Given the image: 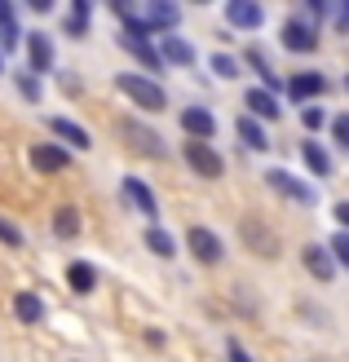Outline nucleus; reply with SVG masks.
Wrapping results in <instances>:
<instances>
[{"mask_svg":"<svg viewBox=\"0 0 349 362\" xmlns=\"http://www.w3.org/2000/svg\"><path fill=\"white\" fill-rule=\"evenodd\" d=\"M115 88L137 106V111H146V115L168 111V93H164V84L151 80V76H137V71H120V76H115Z\"/></svg>","mask_w":349,"mask_h":362,"instance_id":"nucleus-1","label":"nucleus"},{"mask_svg":"<svg viewBox=\"0 0 349 362\" xmlns=\"http://www.w3.org/2000/svg\"><path fill=\"white\" fill-rule=\"evenodd\" d=\"M265 186H270L274 194H283V199H292V204H301V208H314V204H319V190L309 186L305 177H297V173H287V168H270V173H265Z\"/></svg>","mask_w":349,"mask_h":362,"instance_id":"nucleus-2","label":"nucleus"},{"mask_svg":"<svg viewBox=\"0 0 349 362\" xmlns=\"http://www.w3.org/2000/svg\"><path fill=\"white\" fill-rule=\"evenodd\" d=\"M186 247H190V257H195L199 265H222V261H226L222 234L208 230V226H190V230H186Z\"/></svg>","mask_w":349,"mask_h":362,"instance_id":"nucleus-3","label":"nucleus"},{"mask_svg":"<svg viewBox=\"0 0 349 362\" xmlns=\"http://www.w3.org/2000/svg\"><path fill=\"white\" fill-rule=\"evenodd\" d=\"M181 155H186L190 173H195V177H204V181H217V177L226 173V159L217 155L212 141H186V146H181Z\"/></svg>","mask_w":349,"mask_h":362,"instance_id":"nucleus-4","label":"nucleus"},{"mask_svg":"<svg viewBox=\"0 0 349 362\" xmlns=\"http://www.w3.org/2000/svg\"><path fill=\"white\" fill-rule=\"evenodd\" d=\"M120 133H124V141H128L137 155H146V159H168L164 137H159L155 129H146V124H137V119H120Z\"/></svg>","mask_w":349,"mask_h":362,"instance_id":"nucleus-5","label":"nucleus"},{"mask_svg":"<svg viewBox=\"0 0 349 362\" xmlns=\"http://www.w3.org/2000/svg\"><path fill=\"white\" fill-rule=\"evenodd\" d=\"M142 23H146V31L155 35H173L177 31V23H181V5H168V0H146V9L137 13Z\"/></svg>","mask_w":349,"mask_h":362,"instance_id":"nucleus-6","label":"nucleus"},{"mask_svg":"<svg viewBox=\"0 0 349 362\" xmlns=\"http://www.w3.org/2000/svg\"><path fill=\"white\" fill-rule=\"evenodd\" d=\"M279 45L287 53H314L319 49V27H309V23H301V18L292 13L287 23L279 27Z\"/></svg>","mask_w":349,"mask_h":362,"instance_id":"nucleus-7","label":"nucleus"},{"mask_svg":"<svg viewBox=\"0 0 349 362\" xmlns=\"http://www.w3.org/2000/svg\"><path fill=\"white\" fill-rule=\"evenodd\" d=\"M239 234H244V243L256 252V257H279V239H274V230L261 221V216H244V221H239Z\"/></svg>","mask_w":349,"mask_h":362,"instance_id":"nucleus-8","label":"nucleus"},{"mask_svg":"<svg viewBox=\"0 0 349 362\" xmlns=\"http://www.w3.org/2000/svg\"><path fill=\"white\" fill-rule=\"evenodd\" d=\"M27 71L35 80L53 71V40H49V31H27Z\"/></svg>","mask_w":349,"mask_h":362,"instance_id":"nucleus-9","label":"nucleus"},{"mask_svg":"<svg viewBox=\"0 0 349 362\" xmlns=\"http://www.w3.org/2000/svg\"><path fill=\"white\" fill-rule=\"evenodd\" d=\"M124 199H128V204H133L151 226H159V199H155V190L146 186L142 177H124Z\"/></svg>","mask_w":349,"mask_h":362,"instance_id":"nucleus-10","label":"nucleus"},{"mask_svg":"<svg viewBox=\"0 0 349 362\" xmlns=\"http://www.w3.org/2000/svg\"><path fill=\"white\" fill-rule=\"evenodd\" d=\"M181 133L190 141H212L217 137V115L208 106H186V111H181Z\"/></svg>","mask_w":349,"mask_h":362,"instance_id":"nucleus-11","label":"nucleus"},{"mask_svg":"<svg viewBox=\"0 0 349 362\" xmlns=\"http://www.w3.org/2000/svg\"><path fill=\"white\" fill-rule=\"evenodd\" d=\"M49 129H53V137H58V146H62V151H88V146H93V137H88L84 124L67 119V115H53V119H49Z\"/></svg>","mask_w":349,"mask_h":362,"instance_id":"nucleus-12","label":"nucleus"},{"mask_svg":"<svg viewBox=\"0 0 349 362\" xmlns=\"http://www.w3.org/2000/svg\"><path fill=\"white\" fill-rule=\"evenodd\" d=\"M226 23L234 31H261L265 27V9L256 5V0H230V5H226Z\"/></svg>","mask_w":349,"mask_h":362,"instance_id":"nucleus-13","label":"nucleus"},{"mask_svg":"<svg viewBox=\"0 0 349 362\" xmlns=\"http://www.w3.org/2000/svg\"><path fill=\"white\" fill-rule=\"evenodd\" d=\"M159 62L164 66H177V71H186V66H195V58H199V53H195V45L190 40H181V35H159Z\"/></svg>","mask_w":349,"mask_h":362,"instance_id":"nucleus-14","label":"nucleus"},{"mask_svg":"<svg viewBox=\"0 0 349 362\" xmlns=\"http://www.w3.org/2000/svg\"><path fill=\"white\" fill-rule=\"evenodd\" d=\"M31 168L35 173H67L71 151H62L58 141H40V146H31Z\"/></svg>","mask_w":349,"mask_h":362,"instance_id":"nucleus-15","label":"nucleus"},{"mask_svg":"<svg viewBox=\"0 0 349 362\" xmlns=\"http://www.w3.org/2000/svg\"><path fill=\"white\" fill-rule=\"evenodd\" d=\"M301 261H305V269H309L319 283H332V279H336V261H332V252H327V243H305Z\"/></svg>","mask_w":349,"mask_h":362,"instance_id":"nucleus-16","label":"nucleus"},{"mask_svg":"<svg viewBox=\"0 0 349 362\" xmlns=\"http://www.w3.org/2000/svg\"><path fill=\"white\" fill-rule=\"evenodd\" d=\"M244 106H248L244 115H252L256 124H265V119H279V115H283L279 98H274V93H265V88H248V93H244Z\"/></svg>","mask_w":349,"mask_h":362,"instance_id":"nucleus-17","label":"nucleus"},{"mask_svg":"<svg viewBox=\"0 0 349 362\" xmlns=\"http://www.w3.org/2000/svg\"><path fill=\"white\" fill-rule=\"evenodd\" d=\"M287 93H292V102H314L319 93H327V76H319V71H297V76L287 80Z\"/></svg>","mask_w":349,"mask_h":362,"instance_id":"nucleus-18","label":"nucleus"},{"mask_svg":"<svg viewBox=\"0 0 349 362\" xmlns=\"http://www.w3.org/2000/svg\"><path fill=\"white\" fill-rule=\"evenodd\" d=\"M244 62H248V66L256 71V76H261V84H256V88H265V93H274V98H279V93H283V80H279V76H274V66H270V58H265V53H261V49H256V45H252V49L244 53Z\"/></svg>","mask_w":349,"mask_h":362,"instance_id":"nucleus-19","label":"nucleus"},{"mask_svg":"<svg viewBox=\"0 0 349 362\" xmlns=\"http://www.w3.org/2000/svg\"><path fill=\"white\" fill-rule=\"evenodd\" d=\"M234 137H239V141H244V146H248V151H256V155H261V151H270V137H265V124H256L252 115H239V119H234Z\"/></svg>","mask_w":349,"mask_h":362,"instance_id":"nucleus-20","label":"nucleus"},{"mask_svg":"<svg viewBox=\"0 0 349 362\" xmlns=\"http://www.w3.org/2000/svg\"><path fill=\"white\" fill-rule=\"evenodd\" d=\"M88 18H93V0H76V5L67 9V18H62V31L71 35V40H84V35H88Z\"/></svg>","mask_w":349,"mask_h":362,"instance_id":"nucleus-21","label":"nucleus"},{"mask_svg":"<svg viewBox=\"0 0 349 362\" xmlns=\"http://www.w3.org/2000/svg\"><path fill=\"white\" fill-rule=\"evenodd\" d=\"M120 49H124V53H133V58L146 66V76H151V80L164 71V62H159V53L151 49V40H128V35H120Z\"/></svg>","mask_w":349,"mask_h":362,"instance_id":"nucleus-22","label":"nucleus"},{"mask_svg":"<svg viewBox=\"0 0 349 362\" xmlns=\"http://www.w3.org/2000/svg\"><path fill=\"white\" fill-rule=\"evenodd\" d=\"M67 283H71V292L88 296V292L98 287V265H93V261H71V265H67Z\"/></svg>","mask_w":349,"mask_h":362,"instance_id":"nucleus-23","label":"nucleus"},{"mask_svg":"<svg viewBox=\"0 0 349 362\" xmlns=\"http://www.w3.org/2000/svg\"><path fill=\"white\" fill-rule=\"evenodd\" d=\"M301 159H305V168L314 173V177H332V155L323 151V141L305 137V141H301Z\"/></svg>","mask_w":349,"mask_h":362,"instance_id":"nucleus-24","label":"nucleus"},{"mask_svg":"<svg viewBox=\"0 0 349 362\" xmlns=\"http://www.w3.org/2000/svg\"><path fill=\"white\" fill-rule=\"evenodd\" d=\"M142 243L151 247L155 257H164V261H173V257H177V239H173V230H164V226H146Z\"/></svg>","mask_w":349,"mask_h":362,"instance_id":"nucleus-25","label":"nucleus"},{"mask_svg":"<svg viewBox=\"0 0 349 362\" xmlns=\"http://www.w3.org/2000/svg\"><path fill=\"white\" fill-rule=\"evenodd\" d=\"M13 314H18V322L35 327V322H45V300L35 296V292H18L13 296Z\"/></svg>","mask_w":349,"mask_h":362,"instance_id":"nucleus-26","label":"nucleus"},{"mask_svg":"<svg viewBox=\"0 0 349 362\" xmlns=\"http://www.w3.org/2000/svg\"><path fill=\"white\" fill-rule=\"evenodd\" d=\"M18 45H23V27H18V18H13V5L0 0V53L18 49Z\"/></svg>","mask_w":349,"mask_h":362,"instance_id":"nucleus-27","label":"nucleus"},{"mask_svg":"<svg viewBox=\"0 0 349 362\" xmlns=\"http://www.w3.org/2000/svg\"><path fill=\"white\" fill-rule=\"evenodd\" d=\"M53 234H58V239H76L80 234V212L71 204H62L58 212H53Z\"/></svg>","mask_w":349,"mask_h":362,"instance_id":"nucleus-28","label":"nucleus"},{"mask_svg":"<svg viewBox=\"0 0 349 362\" xmlns=\"http://www.w3.org/2000/svg\"><path fill=\"white\" fill-rule=\"evenodd\" d=\"M208 66H212L222 80H239V76H244V62L230 58V53H212V62H208Z\"/></svg>","mask_w":349,"mask_h":362,"instance_id":"nucleus-29","label":"nucleus"},{"mask_svg":"<svg viewBox=\"0 0 349 362\" xmlns=\"http://www.w3.org/2000/svg\"><path fill=\"white\" fill-rule=\"evenodd\" d=\"M13 84H18V93H23L27 102H40V98H45V88H40V80H35V76H31L27 66H23V71H18V76H13Z\"/></svg>","mask_w":349,"mask_h":362,"instance_id":"nucleus-30","label":"nucleus"},{"mask_svg":"<svg viewBox=\"0 0 349 362\" xmlns=\"http://www.w3.org/2000/svg\"><path fill=\"white\" fill-rule=\"evenodd\" d=\"M327 252H332L336 269H349V234H345V230H336V234H332V243H327Z\"/></svg>","mask_w":349,"mask_h":362,"instance_id":"nucleus-31","label":"nucleus"},{"mask_svg":"<svg viewBox=\"0 0 349 362\" xmlns=\"http://www.w3.org/2000/svg\"><path fill=\"white\" fill-rule=\"evenodd\" d=\"M327 129H332V141L341 151H349V111H341V115H332L327 119Z\"/></svg>","mask_w":349,"mask_h":362,"instance_id":"nucleus-32","label":"nucleus"},{"mask_svg":"<svg viewBox=\"0 0 349 362\" xmlns=\"http://www.w3.org/2000/svg\"><path fill=\"white\" fill-rule=\"evenodd\" d=\"M301 124H305V133H319L327 124V115L319 111V106H301Z\"/></svg>","mask_w":349,"mask_h":362,"instance_id":"nucleus-33","label":"nucleus"},{"mask_svg":"<svg viewBox=\"0 0 349 362\" xmlns=\"http://www.w3.org/2000/svg\"><path fill=\"white\" fill-rule=\"evenodd\" d=\"M0 243H5V247H23V243H27V239H23V230L9 226L5 216H0Z\"/></svg>","mask_w":349,"mask_h":362,"instance_id":"nucleus-34","label":"nucleus"},{"mask_svg":"<svg viewBox=\"0 0 349 362\" xmlns=\"http://www.w3.org/2000/svg\"><path fill=\"white\" fill-rule=\"evenodd\" d=\"M226 358H230V362H252V354L239 345V340H230V345H226Z\"/></svg>","mask_w":349,"mask_h":362,"instance_id":"nucleus-35","label":"nucleus"},{"mask_svg":"<svg viewBox=\"0 0 349 362\" xmlns=\"http://www.w3.org/2000/svg\"><path fill=\"white\" fill-rule=\"evenodd\" d=\"M332 212H336V226H341V230L349 234V199H341V204H336Z\"/></svg>","mask_w":349,"mask_h":362,"instance_id":"nucleus-36","label":"nucleus"},{"mask_svg":"<svg viewBox=\"0 0 349 362\" xmlns=\"http://www.w3.org/2000/svg\"><path fill=\"white\" fill-rule=\"evenodd\" d=\"M336 27H341V31H349V5H341V9H336Z\"/></svg>","mask_w":349,"mask_h":362,"instance_id":"nucleus-37","label":"nucleus"},{"mask_svg":"<svg viewBox=\"0 0 349 362\" xmlns=\"http://www.w3.org/2000/svg\"><path fill=\"white\" fill-rule=\"evenodd\" d=\"M345 93H349V71H345Z\"/></svg>","mask_w":349,"mask_h":362,"instance_id":"nucleus-38","label":"nucleus"},{"mask_svg":"<svg viewBox=\"0 0 349 362\" xmlns=\"http://www.w3.org/2000/svg\"><path fill=\"white\" fill-rule=\"evenodd\" d=\"M0 71H5V53H0Z\"/></svg>","mask_w":349,"mask_h":362,"instance_id":"nucleus-39","label":"nucleus"}]
</instances>
